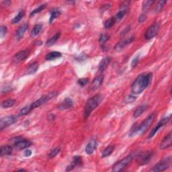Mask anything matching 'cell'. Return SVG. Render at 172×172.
Segmentation results:
<instances>
[{
    "label": "cell",
    "instance_id": "1",
    "mask_svg": "<svg viewBox=\"0 0 172 172\" xmlns=\"http://www.w3.org/2000/svg\"><path fill=\"white\" fill-rule=\"evenodd\" d=\"M153 79V73H143L138 76L131 86V91L134 94H140L149 85Z\"/></svg>",
    "mask_w": 172,
    "mask_h": 172
},
{
    "label": "cell",
    "instance_id": "2",
    "mask_svg": "<svg viewBox=\"0 0 172 172\" xmlns=\"http://www.w3.org/2000/svg\"><path fill=\"white\" fill-rule=\"evenodd\" d=\"M102 100H103L102 95L98 93V94L93 95V97H91L87 101L84 110L85 118H88L90 117L91 113L99 106Z\"/></svg>",
    "mask_w": 172,
    "mask_h": 172
},
{
    "label": "cell",
    "instance_id": "3",
    "mask_svg": "<svg viewBox=\"0 0 172 172\" xmlns=\"http://www.w3.org/2000/svg\"><path fill=\"white\" fill-rule=\"evenodd\" d=\"M155 118V114L153 113L149 115L143 122L140 125L137 126V135H143L146 133L147 130L150 128V126L153 124Z\"/></svg>",
    "mask_w": 172,
    "mask_h": 172
},
{
    "label": "cell",
    "instance_id": "4",
    "mask_svg": "<svg viewBox=\"0 0 172 172\" xmlns=\"http://www.w3.org/2000/svg\"><path fill=\"white\" fill-rule=\"evenodd\" d=\"M57 95V92L56 91H51V92L47 93V94H45L44 95H42L41 98H40L39 100H36L35 102H33V103L31 105L32 106V109L39 108V107L41 106L42 105H43L44 104H46V102L49 100H51L53 98H55Z\"/></svg>",
    "mask_w": 172,
    "mask_h": 172
},
{
    "label": "cell",
    "instance_id": "5",
    "mask_svg": "<svg viewBox=\"0 0 172 172\" xmlns=\"http://www.w3.org/2000/svg\"><path fill=\"white\" fill-rule=\"evenodd\" d=\"M133 159V155H129L126 157L122 159V160L119 161L112 166V171L114 172H119L123 170V169L132 161Z\"/></svg>",
    "mask_w": 172,
    "mask_h": 172
},
{
    "label": "cell",
    "instance_id": "6",
    "mask_svg": "<svg viewBox=\"0 0 172 172\" xmlns=\"http://www.w3.org/2000/svg\"><path fill=\"white\" fill-rule=\"evenodd\" d=\"M171 164V156H169V157H167L166 158L164 159H162L161 161H160V162H159L157 164H156L155 166L153 167V171L155 172L165 171L170 167Z\"/></svg>",
    "mask_w": 172,
    "mask_h": 172
},
{
    "label": "cell",
    "instance_id": "7",
    "mask_svg": "<svg viewBox=\"0 0 172 172\" xmlns=\"http://www.w3.org/2000/svg\"><path fill=\"white\" fill-rule=\"evenodd\" d=\"M18 120V117L15 115H10L7 117L2 118L0 120V129L4 130V128H7L9 126L14 124Z\"/></svg>",
    "mask_w": 172,
    "mask_h": 172
},
{
    "label": "cell",
    "instance_id": "8",
    "mask_svg": "<svg viewBox=\"0 0 172 172\" xmlns=\"http://www.w3.org/2000/svg\"><path fill=\"white\" fill-rule=\"evenodd\" d=\"M159 30V25L157 22H155L147 29L145 34V38L147 40H151L158 34Z\"/></svg>",
    "mask_w": 172,
    "mask_h": 172
},
{
    "label": "cell",
    "instance_id": "9",
    "mask_svg": "<svg viewBox=\"0 0 172 172\" xmlns=\"http://www.w3.org/2000/svg\"><path fill=\"white\" fill-rule=\"evenodd\" d=\"M171 115L170 114L169 116H168V117H165V118H163V119H161L160 120L159 122H158V124H157V126H156L155 128H154L153 130H152L151 131V133H150V134H149V137H148V138H153L154 136H155V135H156V133H157V132L160 130L161 128H162L163 126H165V124H166L167 123H168V122L169 121V120H170V119H171Z\"/></svg>",
    "mask_w": 172,
    "mask_h": 172
},
{
    "label": "cell",
    "instance_id": "10",
    "mask_svg": "<svg viewBox=\"0 0 172 172\" xmlns=\"http://www.w3.org/2000/svg\"><path fill=\"white\" fill-rule=\"evenodd\" d=\"M153 156V151H147L138 156V162L140 165H144L149 164Z\"/></svg>",
    "mask_w": 172,
    "mask_h": 172
},
{
    "label": "cell",
    "instance_id": "11",
    "mask_svg": "<svg viewBox=\"0 0 172 172\" xmlns=\"http://www.w3.org/2000/svg\"><path fill=\"white\" fill-rule=\"evenodd\" d=\"M30 51L29 50H24L21 51L15 55L14 57V62L15 63H18L22 61H24L26 59L29 57L30 55Z\"/></svg>",
    "mask_w": 172,
    "mask_h": 172
},
{
    "label": "cell",
    "instance_id": "12",
    "mask_svg": "<svg viewBox=\"0 0 172 172\" xmlns=\"http://www.w3.org/2000/svg\"><path fill=\"white\" fill-rule=\"evenodd\" d=\"M104 81V76L102 75L96 76L94 79H93L92 83H91V86L90 87V91H95L98 89L100 88V87L102 86V83Z\"/></svg>",
    "mask_w": 172,
    "mask_h": 172
},
{
    "label": "cell",
    "instance_id": "13",
    "mask_svg": "<svg viewBox=\"0 0 172 172\" xmlns=\"http://www.w3.org/2000/svg\"><path fill=\"white\" fill-rule=\"evenodd\" d=\"M134 40V37H131L130 38H128V39H126L124 40H122L116 44V46H114V50L117 51V52H120L121 51L122 49H124L126 46L128 45V44H131L132 42Z\"/></svg>",
    "mask_w": 172,
    "mask_h": 172
},
{
    "label": "cell",
    "instance_id": "14",
    "mask_svg": "<svg viewBox=\"0 0 172 172\" xmlns=\"http://www.w3.org/2000/svg\"><path fill=\"white\" fill-rule=\"evenodd\" d=\"M171 141H172V136L171 133H169L168 135L165 136V138L162 140V141L161 142L159 147L162 150H165V149H168L169 147L171 146Z\"/></svg>",
    "mask_w": 172,
    "mask_h": 172
},
{
    "label": "cell",
    "instance_id": "15",
    "mask_svg": "<svg viewBox=\"0 0 172 172\" xmlns=\"http://www.w3.org/2000/svg\"><path fill=\"white\" fill-rule=\"evenodd\" d=\"M81 161H82V158H81V156H79V155L75 156V157L73 158V160H72V162H71V164L70 165H69L67 167L66 171H69L73 170V169H74L76 166H78V165H79L80 164H81Z\"/></svg>",
    "mask_w": 172,
    "mask_h": 172
},
{
    "label": "cell",
    "instance_id": "16",
    "mask_svg": "<svg viewBox=\"0 0 172 172\" xmlns=\"http://www.w3.org/2000/svg\"><path fill=\"white\" fill-rule=\"evenodd\" d=\"M28 28V24H24L23 25H22L20 27L18 30L15 32V39L18 41H20L21 40L22 38L24 37V34H25V32L27 31Z\"/></svg>",
    "mask_w": 172,
    "mask_h": 172
},
{
    "label": "cell",
    "instance_id": "17",
    "mask_svg": "<svg viewBox=\"0 0 172 172\" xmlns=\"http://www.w3.org/2000/svg\"><path fill=\"white\" fill-rule=\"evenodd\" d=\"M73 106V100L70 98H66L62 101L61 104L59 105L58 108L60 110H66L72 108Z\"/></svg>",
    "mask_w": 172,
    "mask_h": 172
},
{
    "label": "cell",
    "instance_id": "18",
    "mask_svg": "<svg viewBox=\"0 0 172 172\" xmlns=\"http://www.w3.org/2000/svg\"><path fill=\"white\" fill-rule=\"evenodd\" d=\"M111 61V57H106L104 58L103 59L100 61V64H99V67H98V69H99L100 71H104L105 69H106L108 66L110 64V62Z\"/></svg>",
    "mask_w": 172,
    "mask_h": 172
},
{
    "label": "cell",
    "instance_id": "19",
    "mask_svg": "<svg viewBox=\"0 0 172 172\" xmlns=\"http://www.w3.org/2000/svg\"><path fill=\"white\" fill-rule=\"evenodd\" d=\"M32 145V143H31L30 140L27 139H24L22 140L20 142H19L18 143H17L15 145V148L18 150H22V149H27L28 147H30V145Z\"/></svg>",
    "mask_w": 172,
    "mask_h": 172
},
{
    "label": "cell",
    "instance_id": "20",
    "mask_svg": "<svg viewBox=\"0 0 172 172\" xmlns=\"http://www.w3.org/2000/svg\"><path fill=\"white\" fill-rule=\"evenodd\" d=\"M95 148H96V142L95 140H91L90 142H89L86 145V149L85 151L88 155H91L93 153Z\"/></svg>",
    "mask_w": 172,
    "mask_h": 172
},
{
    "label": "cell",
    "instance_id": "21",
    "mask_svg": "<svg viewBox=\"0 0 172 172\" xmlns=\"http://www.w3.org/2000/svg\"><path fill=\"white\" fill-rule=\"evenodd\" d=\"M148 108L149 106H147V105H142V106L138 107V108L135 110V112H134L133 117L135 118H137L138 117H139L145 111H147Z\"/></svg>",
    "mask_w": 172,
    "mask_h": 172
},
{
    "label": "cell",
    "instance_id": "22",
    "mask_svg": "<svg viewBox=\"0 0 172 172\" xmlns=\"http://www.w3.org/2000/svg\"><path fill=\"white\" fill-rule=\"evenodd\" d=\"M13 151V148L10 145H5V146H1L0 148V155H9L12 154Z\"/></svg>",
    "mask_w": 172,
    "mask_h": 172
},
{
    "label": "cell",
    "instance_id": "23",
    "mask_svg": "<svg viewBox=\"0 0 172 172\" xmlns=\"http://www.w3.org/2000/svg\"><path fill=\"white\" fill-rule=\"evenodd\" d=\"M39 67V65L37 62H33V63L30 64V65L28 66V67L27 69V72L26 73H27L28 75L34 74V73H35L38 71Z\"/></svg>",
    "mask_w": 172,
    "mask_h": 172
},
{
    "label": "cell",
    "instance_id": "24",
    "mask_svg": "<svg viewBox=\"0 0 172 172\" xmlns=\"http://www.w3.org/2000/svg\"><path fill=\"white\" fill-rule=\"evenodd\" d=\"M60 37H61V32H57L55 36H53L52 38H51L50 39H48L46 42V45L47 46H51L55 44L57 42L58 40L59 39Z\"/></svg>",
    "mask_w": 172,
    "mask_h": 172
},
{
    "label": "cell",
    "instance_id": "25",
    "mask_svg": "<svg viewBox=\"0 0 172 172\" xmlns=\"http://www.w3.org/2000/svg\"><path fill=\"white\" fill-rule=\"evenodd\" d=\"M61 11H60L59 9H54V10H51V17L50 19H49V22H50V24L52 23L56 18H57L61 15Z\"/></svg>",
    "mask_w": 172,
    "mask_h": 172
},
{
    "label": "cell",
    "instance_id": "26",
    "mask_svg": "<svg viewBox=\"0 0 172 172\" xmlns=\"http://www.w3.org/2000/svg\"><path fill=\"white\" fill-rule=\"evenodd\" d=\"M62 56L61 53L59 52H57V51H54V52L49 53L48 54L46 55V59L47 61H52V60H54L55 59H57V58L61 57Z\"/></svg>",
    "mask_w": 172,
    "mask_h": 172
},
{
    "label": "cell",
    "instance_id": "27",
    "mask_svg": "<svg viewBox=\"0 0 172 172\" xmlns=\"http://www.w3.org/2000/svg\"><path fill=\"white\" fill-rule=\"evenodd\" d=\"M15 104V100L14 99H8L4 101L1 103V108H9L14 106Z\"/></svg>",
    "mask_w": 172,
    "mask_h": 172
},
{
    "label": "cell",
    "instance_id": "28",
    "mask_svg": "<svg viewBox=\"0 0 172 172\" xmlns=\"http://www.w3.org/2000/svg\"><path fill=\"white\" fill-rule=\"evenodd\" d=\"M114 150V147L112 146V145H110V146L107 147L104 150L103 153H102V157L104 158V157H108L109 155H110L111 154L113 153Z\"/></svg>",
    "mask_w": 172,
    "mask_h": 172
},
{
    "label": "cell",
    "instance_id": "29",
    "mask_svg": "<svg viewBox=\"0 0 172 172\" xmlns=\"http://www.w3.org/2000/svg\"><path fill=\"white\" fill-rule=\"evenodd\" d=\"M42 29V24H37V25H35L32 29V32H31V35H32V37H34L39 35L40 33L41 32Z\"/></svg>",
    "mask_w": 172,
    "mask_h": 172
},
{
    "label": "cell",
    "instance_id": "30",
    "mask_svg": "<svg viewBox=\"0 0 172 172\" xmlns=\"http://www.w3.org/2000/svg\"><path fill=\"white\" fill-rule=\"evenodd\" d=\"M24 15H25V12L24 10H20L18 13V14L14 17V18L12 20V24H17L23 18Z\"/></svg>",
    "mask_w": 172,
    "mask_h": 172
},
{
    "label": "cell",
    "instance_id": "31",
    "mask_svg": "<svg viewBox=\"0 0 172 172\" xmlns=\"http://www.w3.org/2000/svg\"><path fill=\"white\" fill-rule=\"evenodd\" d=\"M33 109L32 108V106H31V105H29V106H25L23 108H22L21 110H20L19 114L20 116H26Z\"/></svg>",
    "mask_w": 172,
    "mask_h": 172
},
{
    "label": "cell",
    "instance_id": "32",
    "mask_svg": "<svg viewBox=\"0 0 172 172\" xmlns=\"http://www.w3.org/2000/svg\"><path fill=\"white\" fill-rule=\"evenodd\" d=\"M116 22H116V20H115L114 17L110 18L107 20L105 22L104 27L106 29H110V28H111L114 25Z\"/></svg>",
    "mask_w": 172,
    "mask_h": 172
},
{
    "label": "cell",
    "instance_id": "33",
    "mask_svg": "<svg viewBox=\"0 0 172 172\" xmlns=\"http://www.w3.org/2000/svg\"><path fill=\"white\" fill-rule=\"evenodd\" d=\"M155 1H151V0H147V1H144L143 3V7L142 10L144 12H147V10H149V8H151V6L155 3Z\"/></svg>",
    "mask_w": 172,
    "mask_h": 172
},
{
    "label": "cell",
    "instance_id": "34",
    "mask_svg": "<svg viewBox=\"0 0 172 172\" xmlns=\"http://www.w3.org/2000/svg\"><path fill=\"white\" fill-rule=\"evenodd\" d=\"M167 1H159L157 2V5L155 6V13H159L162 10V9L164 8V6L165 4H166Z\"/></svg>",
    "mask_w": 172,
    "mask_h": 172
},
{
    "label": "cell",
    "instance_id": "35",
    "mask_svg": "<svg viewBox=\"0 0 172 172\" xmlns=\"http://www.w3.org/2000/svg\"><path fill=\"white\" fill-rule=\"evenodd\" d=\"M46 4H42V5L39 6V7L37 8L36 9H34V10L31 12L30 14V16H33V15H34L35 14H39V13L42 12V10H44V9L46 8Z\"/></svg>",
    "mask_w": 172,
    "mask_h": 172
},
{
    "label": "cell",
    "instance_id": "36",
    "mask_svg": "<svg viewBox=\"0 0 172 172\" xmlns=\"http://www.w3.org/2000/svg\"><path fill=\"white\" fill-rule=\"evenodd\" d=\"M60 150H61V148H60L59 147H57L55 148L54 149H53L52 151H51V153H49L48 155V157L50 159H53L55 157H56L58 155V153L60 152Z\"/></svg>",
    "mask_w": 172,
    "mask_h": 172
},
{
    "label": "cell",
    "instance_id": "37",
    "mask_svg": "<svg viewBox=\"0 0 172 172\" xmlns=\"http://www.w3.org/2000/svg\"><path fill=\"white\" fill-rule=\"evenodd\" d=\"M136 99H137V98L135 96H134V95H129L128 96H126L125 98L124 99V103L125 104H131V103H133V102H135Z\"/></svg>",
    "mask_w": 172,
    "mask_h": 172
},
{
    "label": "cell",
    "instance_id": "38",
    "mask_svg": "<svg viewBox=\"0 0 172 172\" xmlns=\"http://www.w3.org/2000/svg\"><path fill=\"white\" fill-rule=\"evenodd\" d=\"M88 83H89L88 78H81V79L78 80V81H77V84L81 87L85 86L86 85L88 84Z\"/></svg>",
    "mask_w": 172,
    "mask_h": 172
},
{
    "label": "cell",
    "instance_id": "39",
    "mask_svg": "<svg viewBox=\"0 0 172 172\" xmlns=\"http://www.w3.org/2000/svg\"><path fill=\"white\" fill-rule=\"evenodd\" d=\"M24 138L22 137H15L12 138V139H10V142L11 143H12L13 145H16L17 143H18L19 142H20L22 140H23Z\"/></svg>",
    "mask_w": 172,
    "mask_h": 172
},
{
    "label": "cell",
    "instance_id": "40",
    "mask_svg": "<svg viewBox=\"0 0 172 172\" xmlns=\"http://www.w3.org/2000/svg\"><path fill=\"white\" fill-rule=\"evenodd\" d=\"M108 39H109V35L106 34H101V36H100L99 39V42L100 43L104 44V42H106Z\"/></svg>",
    "mask_w": 172,
    "mask_h": 172
},
{
    "label": "cell",
    "instance_id": "41",
    "mask_svg": "<svg viewBox=\"0 0 172 172\" xmlns=\"http://www.w3.org/2000/svg\"><path fill=\"white\" fill-rule=\"evenodd\" d=\"M138 61H139V55H137L136 56V57L133 59V61H132V62H131L132 67L133 68L137 66V65L138 64Z\"/></svg>",
    "mask_w": 172,
    "mask_h": 172
},
{
    "label": "cell",
    "instance_id": "42",
    "mask_svg": "<svg viewBox=\"0 0 172 172\" xmlns=\"http://www.w3.org/2000/svg\"><path fill=\"white\" fill-rule=\"evenodd\" d=\"M7 28H6V26H2L1 27V30H0V37L1 38H3L4 36L6 34V33H7Z\"/></svg>",
    "mask_w": 172,
    "mask_h": 172
},
{
    "label": "cell",
    "instance_id": "43",
    "mask_svg": "<svg viewBox=\"0 0 172 172\" xmlns=\"http://www.w3.org/2000/svg\"><path fill=\"white\" fill-rule=\"evenodd\" d=\"M147 20V15L145 14H141L138 18V22L139 23H143Z\"/></svg>",
    "mask_w": 172,
    "mask_h": 172
},
{
    "label": "cell",
    "instance_id": "44",
    "mask_svg": "<svg viewBox=\"0 0 172 172\" xmlns=\"http://www.w3.org/2000/svg\"><path fill=\"white\" fill-rule=\"evenodd\" d=\"M130 29H131L130 26H127V27L125 28L124 30L122 31V33H121V35H125L126 34H127V33L130 31Z\"/></svg>",
    "mask_w": 172,
    "mask_h": 172
},
{
    "label": "cell",
    "instance_id": "45",
    "mask_svg": "<svg viewBox=\"0 0 172 172\" xmlns=\"http://www.w3.org/2000/svg\"><path fill=\"white\" fill-rule=\"evenodd\" d=\"M32 155V151L29 149H26V150L24 151V156L25 157H30V156Z\"/></svg>",
    "mask_w": 172,
    "mask_h": 172
},
{
    "label": "cell",
    "instance_id": "46",
    "mask_svg": "<svg viewBox=\"0 0 172 172\" xmlns=\"http://www.w3.org/2000/svg\"><path fill=\"white\" fill-rule=\"evenodd\" d=\"M11 4V1H9V0H6V1H2V5L4 6H10Z\"/></svg>",
    "mask_w": 172,
    "mask_h": 172
},
{
    "label": "cell",
    "instance_id": "47",
    "mask_svg": "<svg viewBox=\"0 0 172 172\" xmlns=\"http://www.w3.org/2000/svg\"><path fill=\"white\" fill-rule=\"evenodd\" d=\"M18 171H25L26 170H25V169H19Z\"/></svg>",
    "mask_w": 172,
    "mask_h": 172
}]
</instances>
